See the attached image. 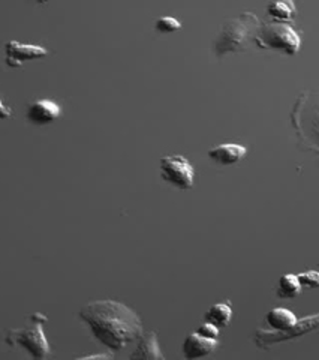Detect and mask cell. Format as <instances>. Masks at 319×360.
<instances>
[{
    "label": "cell",
    "instance_id": "3957f363",
    "mask_svg": "<svg viewBox=\"0 0 319 360\" xmlns=\"http://www.w3.org/2000/svg\"><path fill=\"white\" fill-rule=\"evenodd\" d=\"M254 44L258 49L275 50L283 54H297L301 45L299 32L289 22L271 21L261 25L254 37Z\"/></svg>",
    "mask_w": 319,
    "mask_h": 360
},
{
    "label": "cell",
    "instance_id": "277c9868",
    "mask_svg": "<svg viewBox=\"0 0 319 360\" xmlns=\"http://www.w3.org/2000/svg\"><path fill=\"white\" fill-rule=\"evenodd\" d=\"M45 323H47V317L44 314H33L27 328L8 332L6 342L25 348L33 359H47L50 356V344L44 332Z\"/></svg>",
    "mask_w": 319,
    "mask_h": 360
},
{
    "label": "cell",
    "instance_id": "ffe728a7",
    "mask_svg": "<svg viewBox=\"0 0 319 360\" xmlns=\"http://www.w3.org/2000/svg\"><path fill=\"white\" fill-rule=\"evenodd\" d=\"M92 359H104V360H108V359H112V356H111V354H90V356L78 357V360H92Z\"/></svg>",
    "mask_w": 319,
    "mask_h": 360
},
{
    "label": "cell",
    "instance_id": "6da1fadb",
    "mask_svg": "<svg viewBox=\"0 0 319 360\" xmlns=\"http://www.w3.org/2000/svg\"><path fill=\"white\" fill-rule=\"evenodd\" d=\"M79 317L96 340L114 353L138 341L144 333L136 312L117 300L90 302L79 311Z\"/></svg>",
    "mask_w": 319,
    "mask_h": 360
},
{
    "label": "cell",
    "instance_id": "7a4b0ae2",
    "mask_svg": "<svg viewBox=\"0 0 319 360\" xmlns=\"http://www.w3.org/2000/svg\"><path fill=\"white\" fill-rule=\"evenodd\" d=\"M259 26L261 22L258 17L252 13H243L226 20L213 45L216 58H223L230 53L246 50L249 41H254Z\"/></svg>",
    "mask_w": 319,
    "mask_h": 360
},
{
    "label": "cell",
    "instance_id": "8992f818",
    "mask_svg": "<svg viewBox=\"0 0 319 360\" xmlns=\"http://www.w3.org/2000/svg\"><path fill=\"white\" fill-rule=\"evenodd\" d=\"M316 329H319V314L311 315V317H306L303 320H297V323H295L288 330L268 332V330L261 329L255 333V344L261 348H268L275 344L303 336V335L313 332Z\"/></svg>",
    "mask_w": 319,
    "mask_h": 360
},
{
    "label": "cell",
    "instance_id": "9a60e30c",
    "mask_svg": "<svg viewBox=\"0 0 319 360\" xmlns=\"http://www.w3.org/2000/svg\"><path fill=\"white\" fill-rule=\"evenodd\" d=\"M303 290L299 275L294 274H285L279 279V291L278 295L283 299H294L297 297Z\"/></svg>",
    "mask_w": 319,
    "mask_h": 360
},
{
    "label": "cell",
    "instance_id": "5b68a950",
    "mask_svg": "<svg viewBox=\"0 0 319 360\" xmlns=\"http://www.w3.org/2000/svg\"><path fill=\"white\" fill-rule=\"evenodd\" d=\"M161 177L167 184L173 185L178 189H190L195 180V170L192 164L181 155H171L164 156L161 162Z\"/></svg>",
    "mask_w": 319,
    "mask_h": 360
},
{
    "label": "cell",
    "instance_id": "52a82bcc",
    "mask_svg": "<svg viewBox=\"0 0 319 360\" xmlns=\"http://www.w3.org/2000/svg\"><path fill=\"white\" fill-rule=\"evenodd\" d=\"M50 53L39 45L21 44L18 41H9L5 44V62L9 68H20L29 60H38L47 58Z\"/></svg>",
    "mask_w": 319,
    "mask_h": 360
},
{
    "label": "cell",
    "instance_id": "9c48e42d",
    "mask_svg": "<svg viewBox=\"0 0 319 360\" xmlns=\"http://www.w3.org/2000/svg\"><path fill=\"white\" fill-rule=\"evenodd\" d=\"M219 341L218 340H210V338L201 336L200 333H192L189 335L185 342H183V356L188 360L193 359H201L211 354L216 348H218Z\"/></svg>",
    "mask_w": 319,
    "mask_h": 360
},
{
    "label": "cell",
    "instance_id": "e0dca14e",
    "mask_svg": "<svg viewBox=\"0 0 319 360\" xmlns=\"http://www.w3.org/2000/svg\"><path fill=\"white\" fill-rule=\"evenodd\" d=\"M299 278L303 288H319V272H316V270L299 274Z\"/></svg>",
    "mask_w": 319,
    "mask_h": 360
},
{
    "label": "cell",
    "instance_id": "4fadbf2b",
    "mask_svg": "<svg viewBox=\"0 0 319 360\" xmlns=\"http://www.w3.org/2000/svg\"><path fill=\"white\" fill-rule=\"evenodd\" d=\"M267 324L275 330H288L292 326L297 323V315H295L291 309L287 308H275L267 314Z\"/></svg>",
    "mask_w": 319,
    "mask_h": 360
},
{
    "label": "cell",
    "instance_id": "30bf717a",
    "mask_svg": "<svg viewBox=\"0 0 319 360\" xmlns=\"http://www.w3.org/2000/svg\"><path fill=\"white\" fill-rule=\"evenodd\" d=\"M246 155H247V148L235 143L221 144L218 148H213L209 150L210 160L221 165H234L237 162H240L242 160H245Z\"/></svg>",
    "mask_w": 319,
    "mask_h": 360
},
{
    "label": "cell",
    "instance_id": "44dd1931",
    "mask_svg": "<svg viewBox=\"0 0 319 360\" xmlns=\"http://www.w3.org/2000/svg\"><path fill=\"white\" fill-rule=\"evenodd\" d=\"M37 4H47V2H50V0H35Z\"/></svg>",
    "mask_w": 319,
    "mask_h": 360
},
{
    "label": "cell",
    "instance_id": "ac0fdd59",
    "mask_svg": "<svg viewBox=\"0 0 319 360\" xmlns=\"http://www.w3.org/2000/svg\"><path fill=\"white\" fill-rule=\"evenodd\" d=\"M197 333H200L201 336L210 338V340H218V338H219V328H218V326H214L213 323H210V321H206V323L200 326Z\"/></svg>",
    "mask_w": 319,
    "mask_h": 360
},
{
    "label": "cell",
    "instance_id": "ba28073f",
    "mask_svg": "<svg viewBox=\"0 0 319 360\" xmlns=\"http://www.w3.org/2000/svg\"><path fill=\"white\" fill-rule=\"evenodd\" d=\"M62 110L50 99H39L33 103L27 110V120L33 125H50L60 117Z\"/></svg>",
    "mask_w": 319,
    "mask_h": 360
},
{
    "label": "cell",
    "instance_id": "d6986e66",
    "mask_svg": "<svg viewBox=\"0 0 319 360\" xmlns=\"http://www.w3.org/2000/svg\"><path fill=\"white\" fill-rule=\"evenodd\" d=\"M11 117V110L4 104V101L0 99V119L6 120Z\"/></svg>",
    "mask_w": 319,
    "mask_h": 360
},
{
    "label": "cell",
    "instance_id": "5bb4252c",
    "mask_svg": "<svg viewBox=\"0 0 319 360\" xmlns=\"http://www.w3.org/2000/svg\"><path fill=\"white\" fill-rule=\"evenodd\" d=\"M231 319H233V308L228 302L216 303V305H213L206 314V321H210L214 326H218L219 329L226 328V326L230 324Z\"/></svg>",
    "mask_w": 319,
    "mask_h": 360
},
{
    "label": "cell",
    "instance_id": "8fae6325",
    "mask_svg": "<svg viewBox=\"0 0 319 360\" xmlns=\"http://www.w3.org/2000/svg\"><path fill=\"white\" fill-rule=\"evenodd\" d=\"M138 341L140 342L136 345L135 352L129 356L131 360H165V356L161 352V347H159V341L155 332L143 333Z\"/></svg>",
    "mask_w": 319,
    "mask_h": 360
},
{
    "label": "cell",
    "instance_id": "2e32d148",
    "mask_svg": "<svg viewBox=\"0 0 319 360\" xmlns=\"http://www.w3.org/2000/svg\"><path fill=\"white\" fill-rule=\"evenodd\" d=\"M155 27L161 33H174L181 29V22L174 17H161L156 21Z\"/></svg>",
    "mask_w": 319,
    "mask_h": 360
},
{
    "label": "cell",
    "instance_id": "7c38bea8",
    "mask_svg": "<svg viewBox=\"0 0 319 360\" xmlns=\"http://www.w3.org/2000/svg\"><path fill=\"white\" fill-rule=\"evenodd\" d=\"M267 14L273 21L291 22L297 15V6L294 0H271L267 6Z\"/></svg>",
    "mask_w": 319,
    "mask_h": 360
}]
</instances>
